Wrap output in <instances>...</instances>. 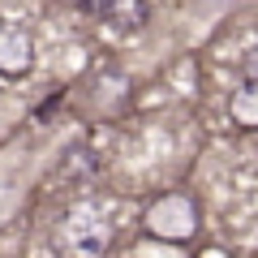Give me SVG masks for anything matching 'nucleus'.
I'll return each instance as SVG.
<instances>
[{"label":"nucleus","mask_w":258,"mask_h":258,"mask_svg":"<svg viewBox=\"0 0 258 258\" xmlns=\"http://www.w3.org/2000/svg\"><path fill=\"white\" fill-rule=\"evenodd\" d=\"M56 249L64 258H99L108 249V228L95 211L78 207V211L64 215V224L56 228Z\"/></svg>","instance_id":"1"},{"label":"nucleus","mask_w":258,"mask_h":258,"mask_svg":"<svg viewBox=\"0 0 258 258\" xmlns=\"http://www.w3.org/2000/svg\"><path fill=\"white\" fill-rule=\"evenodd\" d=\"M82 9L95 18H147V5H82Z\"/></svg>","instance_id":"5"},{"label":"nucleus","mask_w":258,"mask_h":258,"mask_svg":"<svg viewBox=\"0 0 258 258\" xmlns=\"http://www.w3.org/2000/svg\"><path fill=\"white\" fill-rule=\"evenodd\" d=\"M194 224H198V211H194V203L185 194H168L147 211V228L164 241H185L194 232Z\"/></svg>","instance_id":"2"},{"label":"nucleus","mask_w":258,"mask_h":258,"mask_svg":"<svg viewBox=\"0 0 258 258\" xmlns=\"http://www.w3.org/2000/svg\"><path fill=\"white\" fill-rule=\"evenodd\" d=\"M228 112H232V120H237V125L258 129V82H245V86H241V91L232 95Z\"/></svg>","instance_id":"4"},{"label":"nucleus","mask_w":258,"mask_h":258,"mask_svg":"<svg viewBox=\"0 0 258 258\" xmlns=\"http://www.w3.org/2000/svg\"><path fill=\"white\" fill-rule=\"evenodd\" d=\"M35 69V39L22 22H0V74L26 78Z\"/></svg>","instance_id":"3"},{"label":"nucleus","mask_w":258,"mask_h":258,"mask_svg":"<svg viewBox=\"0 0 258 258\" xmlns=\"http://www.w3.org/2000/svg\"><path fill=\"white\" fill-rule=\"evenodd\" d=\"M245 74H249V82H258V47L245 56Z\"/></svg>","instance_id":"6"}]
</instances>
